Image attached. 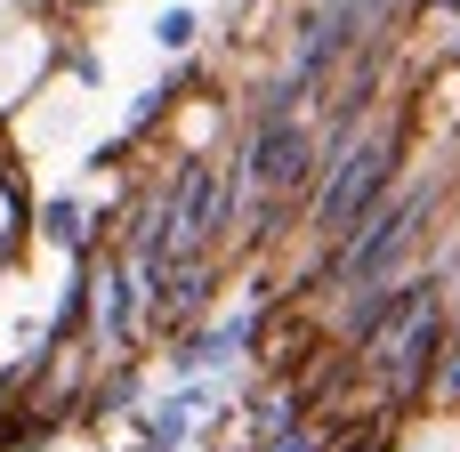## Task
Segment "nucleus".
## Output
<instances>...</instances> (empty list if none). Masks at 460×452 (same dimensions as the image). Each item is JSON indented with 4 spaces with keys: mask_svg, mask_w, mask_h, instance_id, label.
Masks as SVG:
<instances>
[{
    "mask_svg": "<svg viewBox=\"0 0 460 452\" xmlns=\"http://www.w3.org/2000/svg\"><path fill=\"white\" fill-rule=\"evenodd\" d=\"M170 105H178V97H170V81H146V89H129L121 129H129L137 146H154V137H162V121H170Z\"/></svg>",
    "mask_w": 460,
    "mask_h": 452,
    "instance_id": "nucleus-7",
    "label": "nucleus"
},
{
    "mask_svg": "<svg viewBox=\"0 0 460 452\" xmlns=\"http://www.w3.org/2000/svg\"><path fill=\"white\" fill-rule=\"evenodd\" d=\"M396 452H437V445H412V437H404V445H396Z\"/></svg>",
    "mask_w": 460,
    "mask_h": 452,
    "instance_id": "nucleus-11",
    "label": "nucleus"
},
{
    "mask_svg": "<svg viewBox=\"0 0 460 452\" xmlns=\"http://www.w3.org/2000/svg\"><path fill=\"white\" fill-rule=\"evenodd\" d=\"M404 421H412L404 404L372 396L356 421H340V429H332V445H323V452H396V445H404Z\"/></svg>",
    "mask_w": 460,
    "mask_h": 452,
    "instance_id": "nucleus-6",
    "label": "nucleus"
},
{
    "mask_svg": "<svg viewBox=\"0 0 460 452\" xmlns=\"http://www.w3.org/2000/svg\"><path fill=\"white\" fill-rule=\"evenodd\" d=\"M89 348L97 356H154V332H146V283L129 267V251L97 243L89 251Z\"/></svg>",
    "mask_w": 460,
    "mask_h": 452,
    "instance_id": "nucleus-3",
    "label": "nucleus"
},
{
    "mask_svg": "<svg viewBox=\"0 0 460 452\" xmlns=\"http://www.w3.org/2000/svg\"><path fill=\"white\" fill-rule=\"evenodd\" d=\"M445 340H453V307H445V275L420 259V283H412V299L356 348V364H364V380L388 396V404H404V412H420L429 404V388H437V356H445Z\"/></svg>",
    "mask_w": 460,
    "mask_h": 452,
    "instance_id": "nucleus-2",
    "label": "nucleus"
},
{
    "mask_svg": "<svg viewBox=\"0 0 460 452\" xmlns=\"http://www.w3.org/2000/svg\"><path fill=\"white\" fill-rule=\"evenodd\" d=\"M129 452H137V445H129Z\"/></svg>",
    "mask_w": 460,
    "mask_h": 452,
    "instance_id": "nucleus-13",
    "label": "nucleus"
},
{
    "mask_svg": "<svg viewBox=\"0 0 460 452\" xmlns=\"http://www.w3.org/2000/svg\"><path fill=\"white\" fill-rule=\"evenodd\" d=\"M32 243L57 251V259H89V251L105 243L97 202H81V194H40V202H32Z\"/></svg>",
    "mask_w": 460,
    "mask_h": 452,
    "instance_id": "nucleus-5",
    "label": "nucleus"
},
{
    "mask_svg": "<svg viewBox=\"0 0 460 452\" xmlns=\"http://www.w3.org/2000/svg\"><path fill=\"white\" fill-rule=\"evenodd\" d=\"M323 445H332V437H323V429H315V421L299 412V421H283V429H267V437H259L251 452H323Z\"/></svg>",
    "mask_w": 460,
    "mask_h": 452,
    "instance_id": "nucleus-9",
    "label": "nucleus"
},
{
    "mask_svg": "<svg viewBox=\"0 0 460 452\" xmlns=\"http://www.w3.org/2000/svg\"><path fill=\"white\" fill-rule=\"evenodd\" d=\"M445 210H453V170H412L380 210H364V218L332 243V283H372V275L420 267Z\"/></svg>",
    "mask_w": 460,
    "mask_h": 452,
    "instance_id": "nucleus-1",
    "label": "nucleus"
},
{
    "mask_svg": "<svg viewBox=\"0 0 460 452\" xmlns=\"http://www.w3.org/2000/svg\"><path fill=\"white\" fill-rule=\"evenodd\" d=\"M65 8H89V0H65Z\"/></svg>",
    "mask_w": 460,
    "mask_h": 452,
    "instance_id": "nucleus-12",
    "label": "nucleus"
},
{
    "mask_svg": "<svg viewBox=\"0 0 460 452\" xmlns=\"http://www.w3.org/2000/svg\"><path fill=\"white\" fill-rule=\"evenodd\" d=\"M226 404V388H218V372H202V380H170V388H154L137 412H129V445L137 452H186L202 445V421Z\"/></svg>",
    "mask_w": 460,
    "mask_h": 452,
    "instance_id": "nucleus-4",
    "label": "nucleus"
},
{
    "mask_svg": "<svg viewBox=\"0 0 460 452\" xmlns=\"http://www.w3.org/2000/svg\"><path fill=\"white\" fill-rule=\"evenodd\" d=\"M429 412H460V323H453V340H445V356H437V388H429Z\"/></svg>",
    "mask_w": 460,
    "mask_h": 452,
    "instance_id": "nucleus-10",
    "label": "nucleus"
},
{
    "mask_svg": "<svg viewBox=\"0 0 460 452\" xmlns=\"http://www.w3.org/2000/svg\"><path fill=\"white\" fill-rule=\"evenodd\" d=\"M154 49H162V57H186V49H202V8L170 0V8L154 16Z\"/></svg>",
    "mask_w": 460,
    "mask_h": 452,
    "instance_id": "nucleus-8",
    "label": "nucleus"
}]
</instances>
